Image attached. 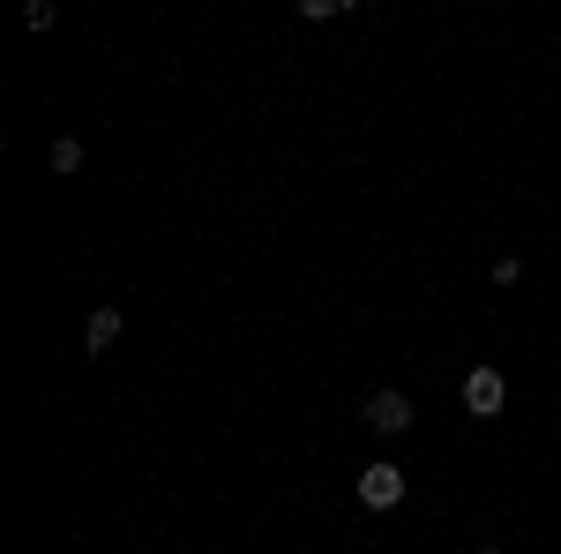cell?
<instances>
[{"mask_svg": "<svg viewBox=\"0 0 561 554\" xmlns=\"http://www.w3.org/2000/svg\"><path fill=\"white\" fill-rule=\"evenodd\" d=\"M502 405H510V383H502V368H472V375H465V412H472V420H494Z\"/></svg>", "mask_w": 561, "mask_h": 554, "instance_id": "1", "label": "cell"}, {"mask_svg": "<svg viewBox=\"0 0 561 554\" xmlns=\"http://www.w3.org/2000/svg\"><path fill=\"white\" fill-rule=\"evenodd\" d=\"M367 427H375V434H404V427H412V397H404V389H375V397H367Z\"/></svg>", "mask_w": 561, "mask_h": 554, "instance_id": "3", "label": "cell"}, {"mask_svg": "<svg viewBox=\"0 0 561 554\" xmlns=\"http://www.w3.org/2000/svg\"><path fill=\"white\" fill-rule=\"evenodd\" d=\"M479 554H502V547H479Z\"/></svg>", "mask_w": 561, "mask_h": 554, "instance_id": "7", "label": "cell"}, {"mask_svg": "<svg viewBox=\"0 0 561 554\" xmlns=\"http://www.w3.org/2000/svg\"><path fill=\"white\" fill-rule=\"evenodd\" d=\"M359 502H367V510H397V502H404V472L389 465V457H375V465L359 472Z\"/></svg>", "mask_w": 561, "mask_h": 554, "instance_id": "2", "label": "cell"}, {"mask_svg": "<svg viewBox=\"0 0 561 554\" xmlns=\"http://www.w3.org/2000/svg\"><path fill=\"white\" fill-rule=\"evenodd\" d=\"M23 23H31V31H53V23H60V8H53V0H31V8H23Z\"/></svg>", "mask_w": 561, "mask_h": 554, "instance_id": "6", "label": "cell"}, {"mask_svg": "<svg viewBox=\"0 0 561 554\" xmlns=\"http://www.w3.org/2000/svg\"><path fill=\"white\" fill-rule=\"evenodd\" d=\"M53 172H83V143H76V135L53 143Z\"/></svg>", "mask_w": 561, "mask_h": 554, "instance_id": "5", "label": "cell"}, {"mask_svg": "<svg viewBox=\"0 0 561 554\" xmlns=\"http://www.w3.org/2000/svg\"><path fill=\"white\" fill-rule=\"evenodd\" d=\"M83 344H90V352H98V360H105V352L121 344V307H98V315H90V323H83Z\"/></svg>", "mask_w": 561, "mask_h": 554, "instance_id": "4", "label": "cell"}]
</instances>
